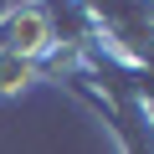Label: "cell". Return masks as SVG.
Instances as JSON below:
<instances>
[{"instance_id":"6da1fadb","label":"cell","mask_w":154,"mask_h":154,"mask_svg":"<svg viewBox=\"0 0 154 154\" xmlns=\"http://www.w3.org/2000/svg\"><path fill=\"white\" fill-rule=\"evenodd\" d=\"M0 51L26 57V62H41V67L62 51L57 36H51V21L41 11V0H36V5H16V11L0 16Z\"/></svg>"},{"instance_id":"7a4b0ae2","label":"cell","mask_w":154,"mask_h":154,"mask_svg":"<svg viewBox=\"0 0 154 154\" xmlns=\"http://www.w3.org/2000/svg\"><path fill=\"white\" fill-rule=\"evenodd\" d=\"M46 67L41 62H26V57H11V51H0V98H16L21 88L41 82Z\"/></svg>"}]
</instances>
